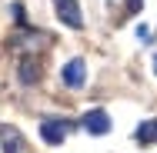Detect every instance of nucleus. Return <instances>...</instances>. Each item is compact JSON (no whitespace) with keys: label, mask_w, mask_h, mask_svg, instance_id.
I'll return each mask as SVG.
<instances>
[{"label":"nucleus","mask_w":157,"mask_h":153,"mask_svg":"<svg viewBox=\"0 0 157 153\" xmlns=\"http://www.w3.org/2000/svg\"><path fill=\"white\" fill-rule=\"evenodd\" d=\"M154 73H157V57H154Z\"/></svg>","instance_id":"1a4fd4ad"},{"label":"nucleus","mask_w":157,"mask_h":153,"mask_svg":"<svg viewBox=\"0 0 157 153\" xmlns=\"http://www.w3.org/2000/svg\"><path fill=\"white\" fill-rule=\"evenodd\" d=\"M37 73H40V67H37L30 57H27V60H20V80H24V83H37V80H40Z\"/></svg>","instance_id":"423d86ee"},{"label":"nucleus","mask_w":157,"mask_h":153,"mask_svg":"<svg viewBox=\"0 0 157 153\" xmlns=\"http://www.w3.org/2000/svg\"><path fill=\"white\" fill-rule=\"evenodd\" d=\"M67 130H70V123H67V120H47L44 126H40V140L50 143V147H57V143L67 140Z\"/></svg>","instance_id":"20e7f679"},{"label":"nucleus","mask_w":157,"mask_h":153,"mask_svg":"<svg viewBox=\"0 0 157 153\" xmlns=\"http://www.w3.org/2000/svg\"><path fill=\"white\" fill-rule=\"evenodd\" d=\"M60 80H63V87H70V90H80V87L87 83V63L80 60V57L67 60V63H63V70H60Z\"/></svg>","instance_id":"f257e3e1"},{"label":"nucleus","mask_w":157,"mask_h":153,"mask_svg":"<svg viewBox=\"0 0 157 153\" xmlns=\"http://www.w3.org/2000/svg\"><path fill=\"white\" fill-rule=\"evenodd\" d=\"M3 137H7V153H20V133H17L13 126H7Z\"/></svg>","instance_id":"0eeeda50"},{"label":"nucleus","mask_w":157,"mask_h":153,"mask_svg":"<svg viewBox=\"0 0 157 153\" xmlns=\"http://www.w3.org/2000/svg\"><path fill=\"white\" fill-rule=\"evenodd\" d=\"M54 10H57L60 24H67L70 30H80L84 27V13H80V3L77 0H54Z\"/></svg>","instance_id":"f03ea898"},{"label":"nucleus","mask_w":157,"mask_h":153,"mask_svg":"<svg viewBox=\"0 0 157 153\" xmlns=\"http://www.w3.org/2000/svg\"><path fill=\"white\" fill-rule=\"evenodd\" d=\"M134 140H137V143H154V140H157V120L140 123V126H137V133H134Z\"/></svg>","instance_id":"39448f33"},{"label":"nucleus","mask_w":157,"mask_h":153,"mask_svg":"<svg viewBox=\"0 0 157 153\" xmlns=\"http://www.w3.org/2000/svg\"><path fill=\"white\" fill-rule=\"evenodd\" d=\"M137 7H144V0H127V10H130V13H134Z\"/></svg>","instance_id":"6e6552de"},{"label":"nucleus","mask_w":157,"mask_h":153,"mask_svg":"<svg viewBox=\"0 0 157 153\" xmlns=\"http://www.w3.org/2000/svg\"><path fill=\"white\" fill-rule=\"evenodd\" d=\"M80 126L90 133V137H104L107 130H110V117H107V110H87L84 113V120H80Z\"/></svg>","instance_id":"7ed1b4c3"}]
</instances>
